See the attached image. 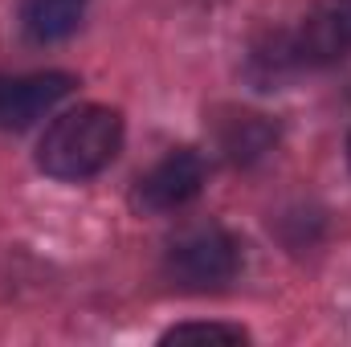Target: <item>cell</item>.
Wrapping results in <instances>:
<instances>
[{
	"mask_svg": "<svg viewBox=\"0 0 351 347\" xmlns=\"http://www.w3.org/2000/svg\"><path fill=\"white\" fill-rule=\"evenodd\" d=\"M123 147V115L114 106L86 102L49 123L37 143V164L53 180H90Z\"/></svg>",
	"mask_w": 351,
	"mask_h": 347,
	"instance_id": "obj_1",
	"label": "cell"
},
{
	"mask_svg": "<svg viewBox=\"0 0 351 347\" xmlns=\"http://www.w3.org/2000/svg\"><path fill=\"white\" fill-rule=\"evenodd\" d=\"M168 274L172 282L188 290H213L237 278L241 270V246L233 233L217 229V225H196L188 233H180L168 250Z\"/></svg>",
	"mask_w": 351,
	"mask_h": 347,
	"instance_id": "obj_2",
	"label": "cell"
},
{
	"mask_svg": "<svg viewBox=\"0 0 351 347\" xmlns=\"http://www.w3.org/2000/svg\"><path fill=\"white\" fill-rule=\"evenodd\" d=\"M204 180H208L204 160L196 152L180 147V152H168L160 164H152L135 180L131 204L139 213H176V208H184V204H192L200 196Z\"/></svg>",
	"mask_w": 351,
	"mask_h": 347,
	"instance_id": "obj_3",
	"label": "cell"
},
{
	"mask_svg": "<svg viewBox=\"0 0 351 347\" xmlns=\"http://www.w3.org/2000/svg\"><path fill=\"white\" fill-rule=\"evenodd\" d=\"M74 86H78V78L62 74V70L21 74V78H4L0 74V131H25L29 123L49 115Z\"/></svg>",
	"mask_w": 351,
	"mask_h": 347,
	"instance_id": "obj_4",
	"label": "cell"
},
{
	"mask_svg": "<svg viewBox=\"0 0 351 347\" xmlns=\"http://www.w3.org/2000/svg\"><path fill=\"white\" fill-rule=\"evenodd\" d=\"M294 45H298L302 62H335V58H343L351 49V0H319L306 12Z\"/></svg>",
	"mask_w": 351,
	"mask_h": 347,
	"instance_id": "obj_5",
	"label": "cell"
},
{
	"mask_svg": "<svg viewBox=\"0 0 351 347\" xmlns=\"http://www.w3.org/2000/svg\"><path fill=\"white\" fill-rule=\"evenodd\" d=\"M274 143H278V127H274L265 115L237 110V115H229V119L221 123V152H225L233 164H241V168H250V164H258L262 156H269Z\"/></svg>",
	"mask_w": 351,
	"mask_h": 347,
	"instance_id": "obj_6",
	"label": "cell"
},
{
	"mask_svg": "<svg viewBox=\"0 0 351 347\" xmlns=\"http://www.w3.org/2000/svg\"><path fill=\"white\" fill-rule=\"evenodd\" d=\"M86 0H29L25 4V33L41 45L70 37L82 25Z\"/></svg>",
	"mask_w": 351,
	"mask_h": 347,
	"instance_id": "obj_7",
	"label": "cell"
},
{
	"mask_svg": "<svg viewBox=\"0 0 351 347\" xmlns=\"http://www.w3.org/2000/svg\"><path fill=\"white\" fill-rule=\"evenodd\" d=\"M245 344L250 335L241 327L229 323H180L172 331H164V344Z\"/></svg>",
	"mask_w": 351,
	"mask_h": 347,
	"instance_id": "obj_8",
	"label": "cell"
},
{
	"mask_svg": "<svg viewBox=\"0 0 351 347\" xmlns=\"http://www.w3.org/2000/svg\"><path fill=\"white\" fill-rule=\"evenodd\" d=\"M348 156H351V143H348Z\"/></svg>",
	"mask_w": 351,
	"mask_h": 347,
	"instance_id": "obj_9",
	"label": "cell"
}]
</instances>
